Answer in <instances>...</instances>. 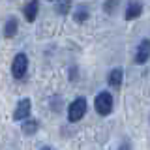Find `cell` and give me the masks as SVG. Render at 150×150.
<instances>
[{
    "instance_id": "1",
    "label": "cell",
    "mask_w": 150,
    "mask_h": 150,
    "mask_svg": "<svg viewBox=\"0 0 150 150\" xmlns=\"http://www.w3.org/2000/svg\"><path fill=\"white\" fill-rule=\"evenodd\" d=\"M94 107H96V112L101 116H107L111 115L112 111V96L109 92H100L94 100Z\"/></svg>"
},
{
    "instance_id": "2",
    "label": "cell",
    "mask_w": 150,
    "mask_h": 150,
    "mask_svg": "<svg viewBox=\"0 0 150 150\" xmlns=\"http://www.w3.org/2000/svg\"><path fill=\"white\" fill-rule=\"evenodd\" d=\"M84 112H86V100L84 98H77L68 107V118H69V122H79L84 116Z\"/></svg>"
},
{
    "instance_id": "3",
    "label": "cell",
    "mask_w": 150,
    "mask_h": 150,
    "mask_svg": "<svg viewBox=\"0 0 150 150\" xmlns=\"http://www.w3.org/2000/svg\"><path fill=\"white\" fill-rule=\"evenodd\" d=\"M26 68H28V58L25 53H19L15 54V58H13V64H11V73L15 79H23L26 73Z\"/></svg>"
},
{
    "instance_id": "4",
    "label": "cell",
    "mask_w": 150,
    "mask_h": 150,
    "mask_svg": "<svg viewBox=\"0 0 150 150\" xmlns=\"http://www.w3.org/2000/svg\"><path fill=\"white\" fill-rule=\"evenodd\" d=\"M30 111H32V101L28 98H23L17 103V109L13 111V120H28L30 118Z\"/></svg>"
},
{
    "instance_id": "5",
    "label": "cell",
    "mask_w": 150,
    "mask_h": 150,
    "mask_svg": "<svg viewBox=\"0 0 150 150\" xmlns=\"http://www.w3.org/2000/svg\"><path fill=\"white\" fill-rule=\"evenodd\" d=\"M150 58V40H143L137 47V53H135V62L137 64H144Z\"/></svg>"
},
{
    "instance_id": "6",
    "label": "cell",
    "mask_w": 150,
    "mask_h": 150,
    "mask_svg": "<svg viewBox=\"0 0 150 150\" xmlns=\"http://www.w3.org/2000/svg\"><path fill=\"white\" fill-rule=\"evenodd\" d=\"M141 13H143V4L141 2H129L128 8H126V21H133V19L141 17Z\"/></svg>"
},
{
    "instance_id": "7",
    "label": "cell",
    "mask_w": 150,
    "mask_h": 150,
    "mask_svg": "<svg viewBox=\"0 0 150 150\" xmlns=\"http://www.w3.org/2000/svg\"><path fill=\"white\" fill-rule=\"evenodd\" d=\"M38 8H40V4H38L36 0H32V2L25 4V9H23V13H25V19H26L28 23L36 21V17H38Z\"/></svg>"
},
{
    "instance_id": "8",
    "label": "cell",
    "mask_w": 150,
    "mask_h": 150,
    "mask_svg": "<svg viewBox=\"0 0 150 150\" xmlns=\"http://www.w3.org/2000/svg\"><path fill=\"white\" fill-rule=\"evenodd\" d=\"M122 79H124V73H122V69H120V68L112 69V71L109 73V84H111L112 88H120Z\"/></svg>"
},
{
    "instance_id": "9",
    "label": "cell",
    "mask_w": 150,
    "mask_h": 150,
    "mask_svg": "<svg viewBox=\"0 0 150 150\" xmlns=\"http://www.w3.org/2000/svg\"><path fill=\"white\" fill-rule=\"evenodd\" d=\"M17 19H8V23H6V26H4V36L6 38H13L17 34Z\"/></svg>"
},
{
    "instance_id": "10",
    "label": "cell",
    "mask_w": 150,
    "mask_h": 150,
    "mask_svg": "<svg viewBox=\"0 0 150 150\" xmlns=\"http://www.w3.org/2000/svg\"><path fill=\"white\" fill-rule=\"evenodd\" d=\"M21 128H23V131H25L26 135H32V133H36V131H38L40 124H38V120H34V118H28V120L23 122Z\"/></svg>"
},
{
    "instance_id": "11",
    "label": "cell",
    "mask_w": 150,
    "mask_h": 150,
    "mask_svg": "<svg viewBox=\"0 0 150 150\" xmlns=\"http://www.w3.org/2000/svg\"><path fill=\"white\" fill-rule=\"evenodd\" d=\"M73 17H75V21H77V23L86 21V19H88V11H86V8H84V6H79V8H77V11L73 13Z\"/></svg>"
},
{
    "instance_id": "12",
    "label": "cell",
    "mask_w": 150,
    "mask_h": 150,
    "mask_svg": "<svg viewBox=\"0 0 150 150\" xmlns=\"http://www.w3.org/2000/svg\"><path fill=\"white\" fill-rule=\"evenodd\" d=\"M69 8H71V2H58V4L54 6V9H56L58 13H62V15H66V13L69 11Z\"/></svg>"
},
{
    "instance_id": "13",
    "label": "cell",
    "mask_w": 150,
    "mask_h": 150,
    "mask_svg": "<svg viewBox=\"0 0 150 150\" xmlns=\"http://www.w3.org/2000/svg\"><path fill=\"white\" fill-rule=\"evenodd\" d=\"M41 150H51V148H49V146H43V148H41Z\"/></svg>"
}]
</instances>
